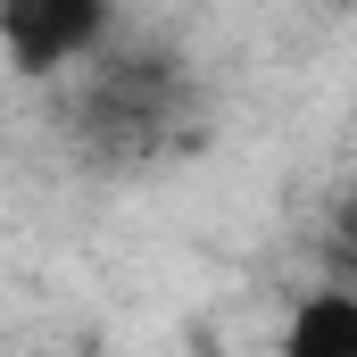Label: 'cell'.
Returning a JSON list of instances; mask_svg holds the SVG:
<instances>
[{
  "instance_id": "obj_4",
  "label": "cell",
  "mask_w": 357,
  "mask_h": 357,
  "mask_svg": "<svg viewBox=\"0 0 357 357\" xmlns=\"http://www.w3.org/2000/svg\"><path fill=\"white\" fill-rule=\"evenodd\" d=\"M316 282L357 291V183L333 191V208L316 216Z\"/></svg>"
},
{
  "instance_id": "obj_3",
  "label": "cell",
  "mask_w": 357,
  "mask_h": 357,
  "mask_svg": "<svg viewBox=\"0 0 357 357\" xmlns=\"http://www.w3.org/2000/svg\"><path fill=\"white\" fill-rule=\"evenodd\" d=\"M274 357H357V291L307 282L274 333Z\"/></svg>"
},
{
  "instance_id": "obj_2",
  "label": "cell",
  "mask_w": 357,
  "mask_h": 357,
  "mask_svg": "<svg viewBox=\"0 0 357 357\" xmlns=\"http://www.w3.org/2000/svg\"><path fill=\"white\" fill-rule=\"evenodd\" d=\"M116 42V0H0V59L25 84H67Z\"/></svg>"
},
{
  "instance_id": "obj_1",
  "label": "cell",
  "mask_w": 357,
  "mask_h": 357,
  "mask_svg": "<svg viewBox=\"0 0 357 357\" xmlns=\"http://www.w3.org/2000/svg\"><path fill=\"white\" fill-rule=\"evenodd\" d=\"M199 125H208L199 75L167 42H108L91 67H75L59 84V133L100 175L167 167V158H183L199 142Z\"/></svg>"
},
{
  "instance_id": "obj_5",
  "label": "cell",
  "mask_w": 357,
  "mask_h": 357,
  "mask_svg": "<svg viewBox=\"0 0 357 357\" xmlns=\"http://www.w3.org/2000/svg\"><path fill=\"white\" fill-rule=\"evenodd\" d=\"M199 357H225V349H216V341H199Z\"/></svg>"
}]
</instances>
